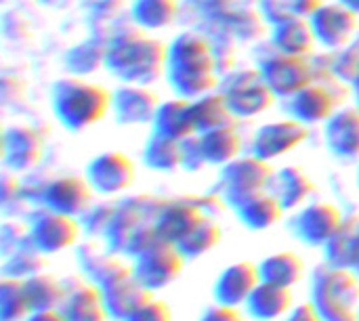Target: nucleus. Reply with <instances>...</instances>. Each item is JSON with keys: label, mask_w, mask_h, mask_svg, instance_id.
<instances>
[{"label": "nucleus", "mask_w": 359, "mask_h": 321, "mask_svg": "<svg viewBox=\"0 0 359 321\" xmlns=\"http://www.w3.org/2000/svg\"><path fill=\"white\" fill-rule=\"evenodd\" d=\"M166 80L185 99H200L221 84L215 42L202 32H183L168 44Z\"/></svg>", "instance_id": "1"}, {"label": "nucleus", "mask_w": 359, "mask_h": 321, "mask_svg": "<svg viewBox=\"0 0 359 321\" xmlns=\"http://www.w3.org/2000/svg\"><path fill=\"white\" fill-rule=\"evenodd\" d=\"M168 44L135 29H124L107 42L105 67L124 84H151L166 74Z\"/></svg>", "instance_id": "2"}, {"label": "nucleus", "mask_w": 359, "mask_h": 321, "mask_svg": "<svg viewBox=\"0 0 359 321\" xmlns=\"http://www.w3.org/2000/svg\"><path fill=\"white\" fill-rule=\"evenodd\" d=\"M111 99L114 93L107 86L88 82L82 76L61 78L50 90L53 111L57 120L72 132H80L99 124L107 111H111Z\"/></svg>", "instance_id": "3"}, {"label": "nucleus", "mask_w": 359, "mask_h": 321, "mask_svg": "<svg viewBox=\"0 0 359 321\" xmlns=\"http://www.w3.org/2000/svg\"><path fill=\"white\" fill-rule=\"evenodd\" d=\"M164 202L151 196H137L116 206L111 223L105 231L107 246L114 252L137 257L160 242L156 219Z\"/></svg>", "instance_id": "4"}, {"label": "nucleus", "mask_w": 359, "mask_h": 321, "mask_svg": "<svg viewBox=\"0 0 359 321\" xmlns=\"http://www.w3.org/2000/svg\"><path fill=\"white\" fill-rule=\"evenodd\" d=\"M311 305L324 321H359V275L349 267L326 265L316 271Z\"/></svg>", "instance_id": "5"}, {"label": "nucleus", "mask_w": 359, "mask_h": 321, "mask_svg": "<svg viewBox=\"0 0 359 321\" xmlns=\"http://www.w3.org/2000/svg\"><path fill=\"white\" fill-rule=\"evenodd\" d=\"M219 90L223 93L236 118H255L265 114L276 103V93L259 69H233L223 74Z\"/></svg>", "instance_id": "6"}, {"label": "nucleus", "mask_w": 359, "mask_h": 321, "mask_svg": "<svg viewBox=\"0 0 359 321\" xmlns=\"http://www.w3.org/2000/svg\"><path fill=\"white\" fill-rule=\"evenodd\" d=\"M276 170L271 166V162L257 158L255 153L250 156H240L238 160H233L231 164H227L223 168V177H221V193L225 198V202L236 208L238 204H242L244 200L267 191L271 185Z\"/></svg>", "instance_id": "7"}, {"label": "nucleus", "mask_w": 359, "mask_h": 321, "mask_svg": "<svg viewBox=\"0 0 359 321\" xmlns=\"http://www.w3.org/2000/svg\"><path fill=\"white\" fill-rule=\"evenodd\" d=\"M185 261L187 259L183 257L179 246L160 240L151 248L135 257L133 273L141 286H145L149 292H158L179 280Z\"/></svg>", "instance_id": "8"}, {"label": "nucleus", "mask_w": 359, "mask_h": 321, "mask_svg": "<svg viewBox=\"0 0 359 321\" xmlns=\"http://www.w3.org/2000/svg\"><path fill=\"white\" fill-rule=\"evenodd\" d=\"M27 227H29V244L36 250H40L44 257L59 254L76 246L82 231V223H78L76 217L55 212L48 208L36 212Z\"/></svg>", "instance_id": "9"}, {"label": "nucleus", "mask_w": 359, "mask_h": 321, "mask_svg": "<svg viewBox=\"0 0 359 321\" xmlns=\"http://www.w3.org/2000/svg\"><path fill=\"white\" fill-rule=\"evenodd\" d=\"M261 71L280 99H292L297 93L316 82V71L309 57L286 55L276 50L269 59L261 63Z\"/></svg>", "instance_id": "10"}, {"label": "nucleus", "mask_w": 359, "mask_h": 321, "mask_svg": "<svg viewBox=\"0 0 359 321\" xmlns=\"http://www.w3.org/2000/svg\"><path fill=\"white\" fill-rule=\"evenodd\" d=\"M309 137V126L297 118L276 120L265 126H261L250 145V153L257 158H263L267 162H273L290 151H294L299 145H303Z\"/></svg>", "instance_id": "11"}, {"label": "nucleus", "mask_w": 359, "mask_h": 321, "mask_svg": "<svg viewBox=\"0 0 359 321\" xmlns=\"http://www.w3.org/2000/svg\"><path fill=\"white\" fill-rule=\"evenodd\" d=\"M95 189L90 187L86 177L78 175H63L50 179L42 191H40V202L44 208L63 212L69 217H80L90 210Z\"/></svg>", "instance_id": "12"}, {"label": "nucleus", "mask_w": 359, "mask_h": 321, "mask_svg": "<svg viewBox=\"0 0 359 321\" xmlns=\"http://www.w3.org/2000/svg\"><path fill=\"white\" fill-rule=\"evenodd\" d=\"M316 38L322 46L341 50L349 42H353V36L359 27V13L351 11L343 2H328L322 4L311 17H309Z\"/></svg>", "instance_id": "13"}, {"label": "nucleus", "mask_w": 359, "mask_h": 321, "mask_svg": "<svg viewBox=\"0 0 359 321\" xmlns=\"http://www.w3.org/2000/svg\"><path fill=\"white\" fill-rule=\"evenodd\" d=\"M84 177L88 179L95 193L118 196L137 181V168L126 153L105 151L88 162Z\"/></svg>", "instance_id": "14"}, {"label": "nucleus", "mask_w": 359, "mask_h": 321, "mask_svg": "<svg viewBox=\"0 0 359 321\" xmlns=\"http://www.w3.org/2000/svg\"><path fill=\"white\" fill-rule=\"evenodd\" d=\"M345 225L343 210L330 202H313L305 206L294 219V233L297 238L311 246L320 248L326 246Z\"/></svg>", "instance_id": "15"}, {"label": "nucleus", "mask_w": 359, "mask_h": 321, "mask_svg": "<svg viewBox=\"0 0 359 321\" xmlns=\"http://www.w3.org/2000/svg\"><path fill=\"white\" fill-rule=\"evenodd\" d=\"M162 101L147 84H122L114 90L111 111L118 124L139 126L154 122Z\"/></svg>", "instance_id": "16"}, {"label": "nucleus", "mask_w": 359, "mask_h": 321, "mask_svg": "<svg viewBox=\"0 0 359 321\" xmlns=\"http://www.w3.org/2000/svg\"><path fill=\"white\" fill-rule=\"evenodd\" d=\"M42 156H44V139L36 128L27 124H15L4 130L2 158L11 170L15 172L32 170L40 164Z\"/></svg>", "instance_id": "17"}, {"label": "nucleus", "mask_w": 359, "mask_h": 321, "mask_svg": "<svg viewBox=\"0 0 359 321\" xmlns=\"http://www.w3.org/2000/svg\"><path fill=\"white\" fill-rule=\"evenodd\" d=\"M261 282L263 280H261L259 265L250 261H240L221 271V275L215 282L212 296L219 305L244 307Z\"/></svg>", "instance_id": "18"}, {"label": "nucleus", "mask_w": 359, "mask_h": 321, "mask_svg": "<svg viewBox=\"0 0 359 321\" xmlns=\"http://www.w3.org/2000/svg\"><path fill=\"white\" fill-rule=\"evenodd\" d=\"M206 212L196 200H175L164 202L158 219H156V231L162 242L179 244L202 219Z\"/></svg>", "instance_id": "19"}, {"label": "nucleus", "mask_w": 359, "mask_h": 321, "mask_svg": "<svg viewBox=\"0 0 359 321\" xmlns=\"http://www.w3.org/2000/svg\"><path fill=\"white\" fill-rule=\"evenodd\" d=\"M288 101L290 118H297L307 126L328 122L337 111V97L330 90V86L322 82H311L307 88H303Z\"/></svg>", "instance_id": "20"}, {"label": "nucleus", "mask_w": 359, "mask_h": 321, "mask_svg": "<svg viewBox=\"0 0 359 321\" xmlns=\"http://www.w3.org/2000/svg\"><path fill=\"white\" fill-rule=\"evenodd\" d=\"M244 309L248 317L257 321L284 320L294 309V292L286 286L261 282L257 290L250 294Z\"/></svg>", "instance_id": "21"}, {"label": "nucleus", "mask_w": 359, "mask_h": 321, "mask_svg": "<svg viewBox=\"0 0 359 321\" xmlns=\"http://www.w3.org/2000/svg\"><path fill=\"white\" fill-rule=\"evenodd\" d=\"M326 143L337 158H359V107L337 109L326 122Z\"/></svg>", "instance_id": "22"}, {"label": "nucleus", "mask_w": 359, "mask_h": 321, "mask_svg": "<svg viewBox=\"0 0 359 321\" xmlns=\"http://www.w3.org/2000/svg\"><path fill=\"white\" fill-rule=\"evenodd\" d=\"M67 321H109L111 315L103 301V292L97 284H78L67 288V296L61 305Z\"/></svg>", "instance_id": "23"}, {"label": "nucleus", "mask_w": 359, "mask_h": 321, "mask_svg": "<svg viewBox=\"0 0 359 321\" xmlns=\"http://www.w3.org/2000/svg\"><path fill=\"white\" fill-rule=\"evenodd\" d=\"M269 191L280 200L284 210H297L303 204H307V200L313 196L316 183L307 175L305 168H301V166H284L282 170H278L273 175Z\"/></svg>", "instance_id": "24"}, {"label": "nucleus", "mask_w": 359, "mask_h": 321, "mask_svg": "<svg viewBox=\"0 0 359 321\" xmlns=\"http://www.w3.org/2000/svg\"><path fill=\"white\" fill-rule=\"evenodd\" d=\"M271 42H273L276 50H280V53L309 57L313 53L318 38H316L309 17H294V19L273 23Z\"/></svg>", "instance_id": "25"}, {"label": "nucleus", "mask_w": 359, "mask_h": 321, "mask_svg": "<svg viewBox=\"0 0 359 321\" xmlns=\"http://www.w3.org/2000/svg\"><path fill=\"white\" fill-rule=\"evenodd\" d=\"M151 124H154L156 132L166 135L177 141H185V139L198 135L196 124H194L191 99H185V97L164 101Z\"/></svg>", "instance_id": "26"}, {"label": "nucleus", "mask_w": 359, "mask_h": 321, "mask_svg": "<svg viewBox=\"0 0 359 321\" xmlns=\"http://www.w3.org/2000/svg\"><path fill=\"white\" fill-rule=\"evenodd\" d=\"M202 156L210 166H227L242 153V137L236 124H227L198 135Z\"/></svg>", "instance_id": "27"}, {"label": "nucleus", "mask_w": 359, "mask_h": 321, "mask_svg": "<svg viewBox=\"0 0 359 321\" xmlns=\"http://www.w3.org/2000/svg\"><path fill=\"white\" fill-rule=\"evenodd\" d=\"M233 210H236L238 219L242 221V225L250 231H265V229L273 227L286 212L284 206L280 204V200L269 189L244 200Z\"/></svg>", "instance_id": "28"}, {"label": "nucleus", "mask_w": 359, "mask_h": 321, "mask_svg": "<svg viewBox=\"0 0 359 321\" xmlns=\"http://www.w3.org/2000/svg\"><path fill=\"white\" fill-rule=\"evenodd\" d=\"M259 271H261L263 282L294 288L305 278V261L297 252L282 250V252L265 257L259 263Z\"/></svg>", "instance_id": "29"}, {"label": "nucleus", "mask_w": 359, "mask_h": 321, "mask_svg": "<svg viewBox=\"0 0 359 321\" xmlns=\"http://www.w3.org/2000/svg\"><path fill=\"white\" fill-rule=\"evenodd\" d=\"M191 111H194V124H196L198 135L227 126V124H236V120H238L231 114V109L219 88L200 99H194Z\"/></svg>", "instance_id": "30"}, {"label": "nucleus", "mask_w": 359, "mask_h": 321, "mask_svg": "<svg viewBox=\"0 0 359 321\" xmlns=\"http://www.w3.org/2000/svg\"><path fill=\"white\" fill-rule=\"evenodd\" d=\"M326 263L334 267H349L359 275V217L345 221L341 231L324 246Z\"/></svg>", "instance_id": "31"}, {"label": "nucleus", "mask_w": 359, "mask_h": 321, "mask_svg": "<svg viewBox=\"0 0 359 321\" xmlns=\"http://www.w3.org/2000/svg\"><path fill=\"white\" fill-rule=\"evenodd\" d=\"M143 162L151 170L172 172L183 168V141L170 139L160 132H151L143 147Z\"/></svg>", "instance_id": "32"}, {"label": "nucleus", "mask_w": 359, "mask_h": 321, "mask_svg": "<svg viewBox=\"0 0 359 321\" xmlns=\"http://www.w3.org/2000/svg\"><path fill=\"white\" fill-rule=\"evenodd\" d=\"M23 282H25V290H27L32 311L61 309V305L67 296V288L63 286V282L55 273L40 271V273H36Z\"/></svg>", "instance_id": "33"}, {"label": "nucleus", "mask_w": 359, "mask_h": 321, "mask_svg": "<svg viewBox=\"0 0 359 321\" xmlns=\"http://www.w3.org/2000/svg\"><path fill=\"white\" fill-rule=\"evenodd\" d=\"M223 240V229L219 225V221L210 214H206L177 246L183 252V257L187 261L200 259L204 254H208L210 250H215Z\"/></svg>", "instance_id": "34"}, {"label": "nucleus", "mask_w": 359, "mask_h": 321, "mask_svg": "<svg viewBox=\"0 0 359 321\" xmlns=\"http://www.w3.org/2000/svg\"><path fill=\"white\" fill-rule=\"evenodd\" d=\"M179 15L177 0H133L130 17L141 29H164Z\"/></svg>", "instance_id": "35"}, {"label": "nucleus", "mask_w": 359, "mask_h": 321, "mask_svg": "<svg viewBox=\"0 0 359 321\" xmlns=\"http://www.w3.org/2000/svg\"><path fill=\"white\" fill-rule=\"evenodd\" d=\"M32 313L25 282L2 275L0 282V321H23Z\"/></svg>", "instance_id": "36"}, {"label": "nucleus", "mask_w": 359, "mask_h": 321, "mask_svg": "<svg viewBox=\"0 0 359 321\" xmlns=\"http://www.w3.org/2000/svg\"><path fill=\"white\" fill-rule=\"evenodd\" d=\"M324 0H259V8L267 23H280L294 17H311Z\"/></svg>", "instance_id": "37"}, {"label": "nucleus", "mask_w": 359, "mask_h": 321, "mask_svg": "<svg viewBox=\"0 0 359 321\" xmlns=\"http://www.w3.org/2000/svg\"><path fill=\"white\" fill-rule=\"evenodd\" d=\"M105 57H107V44L88 40L74 46L65 55V63L69 71H74V76H88L97 71L101 65H105Z\"/></svg>", "instance_id": "38"}, {"label": "nucleus", "mask_w": 359, "mask_h": 321, "mask_svg": "<svg viewBox=\"0 0 359 321\" xmlns=\"http://www.w3.org/2000/svg\"><path fill=\"white\" fill-rule=\"evenodd\" d=\"M42 269H44V254L40 250H36L32 244H25V246L17 248L15 252L6 254L2 273L8 278L27 280V278L40 273Z\"/></svg>", "instance_id": "39"}, {"label": "nucleus", "mask_w": 359, "mask_h": 321, "mask_svg": "<svg viewBox=\"0 0 359 321\" xmlns=\"http://www.w3.org/2000/svg\"><path fill=\"white\" fill-rule=\"evenodd\" d=\"M332 74L334 78L347 82L353 86V90H359V38L349 42L345 48L339 50V55L332 61Z\"/></svg>", "instance_id": "40"}, {"label": "nucleus", "mask_w": 359, "mask_h": 321, "mask_svg": "<svg viewBox=\"0 0 359 321\" xmlns=\"http://www.w3.org/2000/svg\"><path fill=\"white\" fill-rule=\"evenodd\" d=\"M124 321H172V309L168 303L151 296L139 309H135Z\"/></svg>", "instance_id": "41"}, {"label": "nucleus", "mask_w": 359, "mask_h": 321, "mask_svg": "<svg viewBox=\"0 0 359 321\" xmlns=\"http://www.w3.org/2000/svg\"><path fill=\"white\" fill-rule=\"evenodd\" d=\"M202 166H206V160L202 156V149H200V141H198V135L189 137L183 141V168L185 170H200Z\"/></svg>", "instance_id": "42"}, {"label": "nucleus", "mask_w": 359, "mask_h": 321, "mask_svg": "<svg viewBox=\"0 0 359 321\" xmlns=\"http://www.w3.org/2000/svg\"><path fill=\"white\" fill-rule=\"evenodd\" d=\"M200 321H244L240 307H227V305H215L202 313Z\"/></svg>", "instance_id": "43"}, {"label": "nucleus", "mask_w": 359, "mask_h": 321, "mask_svg": "<svg viewBox=\"0 0 359 321\" xmlns=\"http://www.w3.org/2000/svg\"><path fill=\"white\" fill-rule=\"evenodd\" d=\"M189 2H191L198 11H202V13H206V15H210V17H217V15L227 13L229 8H233L238 0H189Z\"/></svg>", "instance_id": "44"}, {"label": "nucleus", "mask_w": 359, "mask_h": 321, "mask_svg": "<svg viewBox=\"0 0 359 321\" xmlns=\"http://www.w3.org/2000/svg\"><path fill=\"white\" fill-rule=\"evenodd\" d=\"M282 321H324V317L318 313V309L311 305V301L309 303H305V305H299V307H294L286 317Z\"/></svg>", "instance_id": "45"}, {"label": "nucleus", "mask_w": 359, "mask_h": 321, "mask_svg": "<svg viewBox=\"0 0 359 321\" xmlns=\"http://www.w3.org/2000/svg\"><path fill=\"white\" fill-rule=\"evenodd\" d=\"M19 189H21V185H19V179L15 177V175H11V172H4V177H2V202L4 204H8V200L15 196H19Z\"/></svg>", "instance_id": "46"}, {"label": "nucleus", "mask_w": 359, "mask_h": 321, "mask_svg": "<svg viewBox=\"0 0 359 321\" xmlns=\"http://www.w3.org/2000/svg\"><path fill=\"white\" fill-rule=\"evenodd\" d=\"M23 321H67L61 309H40L32 311Z\"/></svg>", "instance_id": "47"}, {"label": "nucleus", "mask_w": 359, "mask_h": 321, "mask_svg": "<svg viewBox=\"0 0 359 321\" xmlns=\"http://www.w3.org/2000/svg\"><path fill=\"white\" fill-rule=\"evenodd\" d=\"M42 4H46V6H55V8H61V6H65L69 0H40Z\"/></svg>", "instance_id": "48"}, {"label": "nucleus", "mask_w": 359, "mask_h": 321, "mask_svg": "<svg viewBox=\"0 0 359 321\" xmlns=\"http://www.w3.org/2000/svg\"><path fill=\"white\" fill-rule=\"evenodd\" d=\"M339 2H343V4H345V6H349L351 11L359 13V0H339Z\"/></svg>", "instance_id": "49"}, {"label": "nucleus", "mask_w": 359, "mask_h": 321, "mask_svg": "<svg viewBox=\"0 0 359 321\" xmlns=\"http://www.w3.org/2000/svg\"><path fill=\"white\" fill-rule=\"evenodd\" d=\"M355 97H358V107H359V90H358V93H355Z\"/></svg>", "instance_id": "50"}, {"label": "nucleus", "mask_w": 359, "mask_h": 321, "mask_svg": "<svg viewBox=\"0 0 359 321\" xmlns=\"http://www.w3.org/2000/svg\"><path fill=\"white\" fill-rule=\"evenodd\" d=\"M358 185H359V168H358Z\"/></svg>", "instance_id": "51"}]
</instances>
